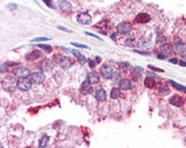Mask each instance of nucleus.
I'll return each instance as SVG.
<instances>
[{
  "instance_id": "obj_1",
  "label": "nucleus",
  "mask_w": 186,
  "mask_h": 148,
  "mask_svg": "<svg viewBox=\"0 0 186 148\" xmlns=\"http://www.w3.org/2000/svg\"><path fill=\"white\" fill-rule=\"evenodd\" d=\"M17 80L15 79V77L13 76H6L3 80H1V86L4 90L8 91V92H13L15 88L17 87Z\"/></svg>"
},
{
  "instance_id": "obj_2",
  "label": "nucleus",
  "mask_w": 186,
  "mask_h": 148,
  "mask_svg": "<svg viewBox=\"0 0 186 148\" xmlns=\"http://www.w3.org/2000/svg\"><path fill=\"white\" fill-rule=\"evenodd\" d=\"M13 72H14V75H15L16 77H18V78H25V77L30 76V74H31L30 69L26 68V67H18V68L14 69Z\"/></svg>"
},
{
  "instance_id": "obj_3",
  "label": "nucleus",
  "mask_w": 186,
  "mask_h": 148,
  "mask_svg": "<svg viewBox=\"0 0 186 148\" xmlns=\"http://www.w3.org/2000/svg\"><path fill=\"white\" fill-rule=\"evenodd\" d=\"M31 80H29L26 77L25 78H20L18 83H17V87L20 88L21 91H29L30 87H31Z\"/></svg>"
},
{
  "instance_id": "obj_4",
  "label": "nucleus",
  "mask_w": 186,
  "mask_h": 148,
  "mask_svg": "<svg viewBox=\"0 0 186 148\" xmlns=\"http://www.w3.org/2000/svg\"><path fill=\"white\" fill-rule=\"evenodd\" d=\"M131 29H132V25H131V23H129V22H122V23H119V24L117 25L118 32H119V34H123V35H125V34L130 32Z\"/></svg>"
},
{
  "instance_id": "obj_5",
  "label": "nucleus",
  "mask_w": 186,
  "mask_h": 148,
  "mask_svg": "<svg viewBox=\"0 0 186 148\" xmlns=\"http://www.w3.org/2000/svg\"><path fill=\"white\" fill-rule=\"evenodd\" d=\"M30 80L34 84H42L45 80V75L43 72H34L30 75Z\"/></svg>"
},
{
  "instance_id": "obj_6",
  "label": "nucleus",
  "mask_w": 186,
  "mask_h": 148,
  "mask_svg": "<svg viewBox=\"0 0 186 148\" xmlns=\"http://www.w3.org/2000/svg\"><path fill=\"white\" fill-rule=\"evenodd\" d=\"M113 69H111V67H109V66H102L101 68H100V75L105 78V79H110L111 77H113Z\"/></svg>"
},
{
  "instance_id": "obj_7",
  "label": "nucleus",
  "mask_w": 186,
  "mask_h": 148,
  "mask_svg": "<svg viewBox=\"0 0 186 148\" xmlns=\"http://www.w3.org/2000/svg\"><path fill=\"white\" fill-rule=\"evenodd\" d=\"M91 21H92V17L87 13H79L77 15V22L80 23V24L86 25V24H90Z\"/></svg>"
},
{
  "instance_id": "obj_8",
  "label": "nucleus",
  "mask_w": 186,
  "mask_h": 148,
  "mask_svg": "<svg viewBox=\"0 0 186 148\" xmlns=\"http://www.w3.org/2000/svg\"><path fill=\"white\" fill-rule=\"evenodd\" d=\"M118 85H119V88L122 91H129L132 87V82L130 79H128V78H122L119 80Z\"/></svg>"
},
{
  "instance_id": "obj_9",
  "label": "nucleus",
  "mask_w": 186,
  "mask_h": 148,
  "mask_svg": "<svg viewBox=\"0 0 186 148\" xmlns=\"http://www.w3.org/2000/svg\"><path fill=\"white\" fill-rule=\"evenodd\" d=\"M57 57V62L60 66H62L63 68H67L71 64V61H70V59H68V56H62V55H56Z\"/></svg>"
},
{
  "instance_id": "obj_10",
  "label": "nucleus",
  "mask_w": 186,
  "mask_h": 148,
  "mask_svg": "<svg viewBox=\"0 0 186 148\" xmlns=\"http://www.w3.org/2000/svg\"><path fill=\"white\" fill-rule=\"evenodd\" d=\"M169 102L172 105V106H176V107H181L184 105V99L180 97V95H173L170 98Z\"/></svg>"
},
{
  "instance_id": "obj_11",
  "label": "nucleus",
  "mask_w": 186,
  "mask_h": 148,
  "mask_svg": "<svg viewBox=\"0 0 186 148\" xmlns=\"http://www.w3.org/2000/svg\"><path fill=\"white\" fill-rule=\"evenodd\" d=\"M57 6L62 12H69L71 9V4L69 1H66V0H60L57 3Z\"/></svg>"
},
{
  "instance_id": "obj_12",
  "label": "nucleus",
  "mask_w": 186,
  "mask_h": 148,
  "mask_svg": "<svg viewBox=\"0 0 186 148\" xmlns=\"http://www.w3.org/2000/svg\"><path fill=\"white\" fill-rule=\"evenodd\" d=\"M87 80H88L91 84H98L99 80H100V76H99L98 72L92 71V72L88 74V76H87Z\"/></svg>"
},
{
  "instance_id": "obj_13",
  "label": "nucleus",
  "mask_w": 186,
  "mask_h": 148,
  "mask_svg": "<svg viewBox=\"0 0 186 148\" xmlns=\"http://www.w3.org/2000/svg\"><path fill=\"white\" fill-rule=\"evenodd\" d=\"M79 90H80V93H82V94H88V93L91 92V90H92V88H91V83L86 79V80L80 85V88H79Z\"/></svg>"
},
{
  "instance_id": "obj_14",
  "label": "nucleus",
  "mask_w": 186,
  "mask_h": 148,
  "mask_svg": "<svg viewBox=\"0 0 186 148\" xmlns=\"http://www.w3.org/2000/svg\"><path fill=\"white\" fill-rule=\"evenodd\" d=\"M40 56H42L40 51L35 49V51H32L31 53H29V54L26 55V60H28V61H35V60H37V59H39Z\"/></svg>"
},
{
  "instance_id": "obj_15",
  "label": "nucleus",
  "mask_w": 186,
  "mask_h": 148,
  "mask_svg": "<svg viewBox=\"0 0 186 148\" xmlns=\"http://www.w3.org/2000/svg\"><path fill=\"white\" fill-rule=\"evenodd\" d=\"M136 21H137L138 23H142V24H144V23H147V22L150 21V16H149L148 14H146V13H140V14L137 15Z\"/></svg>"
},
{
  "instance_id": "obj_16",
  "label": "nucleus",
  "mask_w": 186,
  "mask_h": 148,
  "mask_svg": "<svg viewBox=\"0 0 186 148\" xmlns=\"http://www.w3.org/2000/svg\"><path fill=\"white\" fill-rule=\"evenodd\" d=\"M161 54H163L164 56L166 55H169V54H171V52H172V45L171 44H163L162 46H161Z\"/></svg>"
},
{
  "instance_id": "obj_17",
  "label": "nucleus",
  "mask_w": 186,
  "mask_h": 148,
  "mask_svg": "<svg viewBox=\"0 0 186 148\" xmlns=\"http://www.w3.org/2000/svg\"><path fill=\"white\" fill-rule=\"evenodd\" d=\"M96 99L99 100V101H105L106 100V91L102 90V88H100V90L96 91Z\"/></svg>"
},
{
  "instance_id": "obj_18",
  "label": "nucleus",
  "mask_w": 186,
  "mask_h": 148,
  "mask_svg": "<svg viewBox=\"0 0 186 148\" xmlns=\"http://www.w3.org/2000/svg\"><path fill=\"white\" fill-rule=\"evenodd\" d=\"M175 51L178 52V53H181L185 51V44L181 41V40H177L176 44H175Z\"/></svg>"
},
{
  "instance_id": "obj_19",
  "label": "nucleus",
  "mask_w": 186,
  "mask_h": 148,
  "mask_svg": "<svg viewBox=\"0 0 186 148\" xmlns=\"http://www.w3.org/2000/svg\"><path fill=\"white\" fill-rule=\"evenodd\" d=\"M144 83H145V86L148 87V88H153V87L155 86V80H154V78H153V77H149V76L145 78V82H144Z\"/></svg>"
},
{
  "instance_id": "obj_20",
  "label": "nucleus",
  "mask_w": 186,
  "mask_h": 148,
  "mask_svg": "<svg viewBox=\"0 0 186 148\" xmlns=\"http://www.w3.org/2000/svg\"><path fill=\"white\" fill-rule=\"evenodd\" d=\"M121 88H117V87H114L113 90H111V92H110V98L111 99H117V98H119L121 97Z\"/></svg>"
},
{
  "instance_id": "obj_21",
  "label": "nucleus",
  "mask_w": 186,
  "mask_h": 148,
  "mask_svg": "<svg viewBox=\"0 0 186 148\" xmlns=\"http://www.w3.org/2000/svg\"><path fill=\"white\" fill-rule=\"evenodd\" d=\"M169 83H170L175 88H177V90H179V91L186 93V87H185V86H183V85H180V84H178V83H176V82H173V80H169Z\"/></svg>"
},
{
  "instance_id": "obj_22",
  "label": "nucleus",
  "mask_w": 186,
  "mask_h": 148,
  "mask_svg": "<svg viewBox=\"0 0 186 148\" xmlns=\"http://www.w3.org/2000/svg\"><path fill=\"white\" fill-rule=\"evenodd\" d=\"M47 141H48V136L44 134V136L42 137L40 141H39V146H40V147H45V146L47 145Z\"/></svg>"
},
{
  "instance_id": "obj_23",
  "label": "nucleus",
  "mask_w": 186,
  "mask_h": 148,
  "mask_svg": "<svg viewBox=\"0 0 186 148\" xmlns=\"http://www.w3.org/2000/svg\"><path fill=\"white\" fill-rule=\"evenodd\" d=\"M43 63L45 64V67H44V69H45V70H51V69L53 68V62H52V61H49V60H45Z\"/></svg>"
},
{
  "instance_id": "obj_24",
  "label": "nucleus",
  "mask_w": 186,
  "mask_h": 148,
  "mask_svg": "<svg viewBox=\"0 0 186 148\" xmlns=\"http://www.w3.org/2000/svg\"><path fill=\"white\" fill-rule=\"evenodd\" d=\"M140 46H141V48H147V49H149V48L152 47V41H150V40H145V41H142V43L140 44Z\"/></svg>"
},
{
  "instance_id": "obj_25",
  "label": "nucleus",
  "mask_w": 186,
  "mask_h": 148,
  "mask_svg": "<svg viewBox=\"0 0 186 148\" xmlns=\"http://www.w3.org/2000/svg\"><path fill=\"white\" fill-rule=\"evenodd\" d=\"M159 93H161V94H167V93H169V87H168L167 85L161 86V87L159 88Z\"/></svg>"
},
{
  "instance_id": "obj_26",
  "label": "nucleus",
  "mask_w": 186,
  "mask_h": 148,
  "mask_svg": "<svg viewBox=\"0 0 186 148\" xmlns=\"http://www.w3.org/2000/svg\"><path fill=\"white\" fill-rule=\"evenodd\" d=\"M113 80H114V83H119V74L118 72H115V74H113Z\"/></svg>"
},
{
  "instance_id": "obj_27",
  "label": "nucleus",
  "mask_w": 186,
  "mask_h": 148,
  "mask_svg": "<svg viewBox=\"0 0 186 148\" xmlns=\"http://www.w3.org/2000/svg\"><path fill=\"white\" fill-rule=\"evenodd\" d=\"M38 47H40V48L45 49L46 52H52V47H51V46H48V45H39Z\"/></svg>"
},
{
  "instance_id": "obj_28",
  "label": "nucleus",
  "mask_w": 186,
  "mask_h": 148,
  "mask_svg": "<svg viewBox=\"0 0 186 148\" xmlns=\"http://www.w3.org/2000/svg\"><path fill=\"white\" fill-rule=\"evenodd\" d=\"M148 68L150 70H154V71H158V72H163V69H160V68H156V67H154V66H148Z\"/></svg>"
},
{
  "instance_id": "obj_29",
  "label": "nucleus",
  "mask_w": 186,
  "mask_h": 148,
  "mask_svg": "<svg viewBox=\"0 0 186 148\" xmlns=\"http://www.w3.org/2000/svg\"><path fill=\"white\" fill-rule=\"evenodd\" d=\"M48 39H51V38H46V37H39V38H35L32 41H46V40H48Z\"/></svg>"
},
{
  "instance_id": "obj_30",
  "label": "nucleus",
  "mask_w": 186,
  "mask_h": 148,
  "mask_svg": "<svg viewBox=\"0 0 186 148\" xmlns=\"http://www.w3.org/2000/svg\"><path fill=\"white\" fill-rule=\"evenodd\" d=\"M73 46H76V47H80V48H88L87 45H83V44H77V43H73L71 44Z\"/></svg>"
},
{
  "instance_id": "obj_31",
  "label": "nucleus",
  "mask_w": 186,
  "mask_h": 148,
  "mask_svg": "<svg viewBox=\"0 0 186 148\" xmlns=\"http://www.w3.org/2000/svg\"><path fill=\"white\" fill-rule=\"evenodd\" d=\"M76 57H77V59H78V60H79V62H80V63H84V62L86 61V60H85V57H84V56H83L82 54H79V55H77Z\"/></svg>"
},
{
  "instance_id": "obj_32",
  "label": "nucleus",
  "mask_w": 186,
  "mask_h": 148,
  "mask_svg": "<svg viewBox=\"0 0 186 148\" xmlns=\"http://www.w3.org/2000/svg\"><path fill=\"white\" fill-rule=\"evenodd\" d=\"M87 61H88L91 68H94V67H96V62H94V61H92V60H87Z\"/></svg>"
},
{
  "instance_id": "obj_33",
  "label": "nucleus",
  "mask_w": 186,
  "mask_h": 148,
  "mask_svg": "<svg viewBox=\"0 0 186 148\" xmlns=\"http://www.w3.org/2000/svg\"><path fill=\"white\" fill-rule=\"evenodd\" d=\"M8 8H11V9H16L17 8V5H13V4H11V5H8Z\"/></svg>"
},
{
  "instance_id": "obj_34",
  "label": "nucleus",
  "mask_w": 186,
  "mask_h": 148,
  "mask_svg": "<svg viewBox=\"0 0 186 148\" xmlns=\"http://www.w3.org/2000/svg\"><path fill=\"white\" fill-rule=\"evenodd\" d=\"M180 56L184 59V60H186V49H185L184 52H181V53H180Z\"/></svg>"
},
{
  "instance_id": "obj_35",
  "label": "nucleus",
  "mask_w": 186,
  "mask_h": 148,
  "mask_svg": "<svg viewBox=\"0 0 186 148\" xmlns=\"http://www.w3.org/2000/svg\"><path fill=\"white\" fill-rule=\"evenodd\" d=\"M85 34H86L87 36H92V37H96V38H98V39H101V38H99L98 36H96L94 34H91V32H85Z\"/></svg>"
},
{
  "instance_id": "obj_36",
  "label": "nucleus",
  "mask_w": 186,
  "mask_h": 148,
  "mask_svg": "<svg viewBox=\"0 0 186 148\" xmlns=\"http://www.w3.org/2000/svg\"><path fill=\"white\" fill-rule=\"evenodd\" d=\"M59 29H60V30H63V31H68V32H71L70 30H68V29H66V28H63V26H59Z\"/></svg>"
},
{
  "instance_id": "obj_37",
  "label": "nucleus",
  "mask_w": 186,
  "mask_h": 148,
  "mask_svg": "<svg viewBox=\"0 0 186 148\" xmlns=\"http://www.w3.org/2000/svg\"><path fill=\"white\" fill-rule=\"evenodd\" d=\"M44 1H45V4H46L47 6H51V7H52V4H51V0H44Z\"/></svg>"
},
{
  "instance_id": "obj_38",
  "label": "nucleus",
  "mask_w": 186,
  "mask_h": 148,
  "mask_svg": "<svg viewBox=\"0 0 186 148\" xmlns=\"http://www.w3.org/2000/svg\"><path fill=\"white\" fill-rule=\"evenodd\" d=\"M178 63H179L181 67H186V62H184V61H178Z\"/></svg>"
},
{
  "instance_id": "obj_39",
  "label": "nucleus",
  "mask_w": 186,
  "mask_h": 148,
  "mask_svg": "<svg viewBox=\"0 0 186 148\" xmlns=\"http://www.w3.org/2000/svg\"><path fill=\"white\" fill-rule=\"evenodd\" d=\"M170 62H171V63H178V60H177V59H171Z\"/></svg>"
},
{
  "instance_id": "obj_40",
  "label": "nucleus",
  "mask_w": 186,
  "mask_h": 148,
  "mask_svg": "<svg viewBox=\"0 0 186 148\" xmlns=\"http://www.w3.org/2000/svg\"><path fill=\"white\" fill-rule=\"evenodd\" d=\"M135 71H137V72H142V68H135Z\"/></svg>"
},
{
  "instance_id": "obj_41",
  "label": "nucleus",
  "mask_w": 186,
  "mask_h": 148,
  "mask_svg": "<svg viewBox=\"0 0 186 148\" xmlns=\"http://www.w3.org/2000/svg\"><path fill=\"white\" fill-rule=\"evenodd\" d=\"M164 39H166V37H164V36H161V37L159 36V38H158V41H160V40H164Z\"/></svg>"
},
{
  "instance_id": "obj_42",
  "label": "nucleus",
  "mask_w": 186,
  "mask_h": 148,
  "mask_svg": "<svg viewBox=\"0 0 186 148\" xmlns=\"http://www.w3.org/2000/svg\"><path fill=\"white\" fill-rule=\"evenodd\" d=\"M6 69H7V68H6V64H5V66L3 64V66H1V72H4V71H6Z\"/></svg>"
},
{
  "instance_id": "obj_43",
  "label": "nucleus",
  "mask_w": 186,
  "mask_h": 148,
  "mask_svg": "<svg viewBox=\"0 0 186 148\" xmlns=\"http://www.w3.org/2000/svg\"><path fill=\"white\" fill-rule=\"evenodd\" d=\"M110 37H111V39H113V40H115V39H116V35H115V34H113Z\"/></svg>"
}]
</instances>
